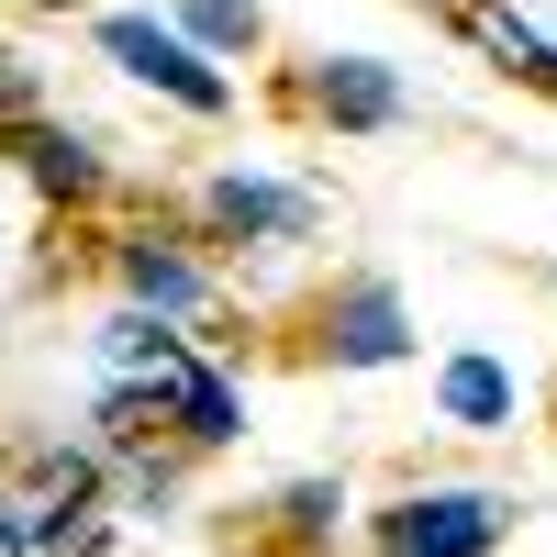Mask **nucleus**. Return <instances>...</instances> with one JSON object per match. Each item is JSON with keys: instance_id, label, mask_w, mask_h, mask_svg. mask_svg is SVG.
<instances>
[{"instance_id": "17", "label": "nucleus", "mask_w": 557, "mask_h": 557, "mask_svg": "<svg viewBox=\"0 0 557 557\" xmlns=\"http://www.w3.org/2000/svg\"><path fill=\"white\" fill-rule=\"evenodd\" d=\"M34 12H78V0H34Z\"/></svg>"}, {"instance_id": "15", "label": "nucleus", "mask_w": 557, "mask_h": 557, "mask_svg": "<svg viewBox=\"0 0 557 557\" xmlns=\"http://www.w3.org/2000/svg\"><path fill=\"white\" fill-rule=\"evenodd\" d=\"M168 357H178V323H168V312L123 301V312L101 323V368H168Z\"/></svg>"}, {"instance_id": "3", "label": "nucleus", "mask_w": 557, "mask_h": 557, "mask_svg": "<svg viewBox=\"0 0 557 557\" xmlns=\"http://www.w3.org/2000/svg\"><path fill=\"white\" fill-rule=\"evenodd\" d=\"M513 502L502 491H412L380 513V557H491Z\"/></svg>"}, {"instance_id": "4", "label": "nucleus", "mask_w": 557, "mask_h": 557, "mask_svg": "<svg viewBox=\"0 0 557 557\" xmlns=\"http://www.w3.org/2000/svg\"><path fill=\"white\" fill-rule=\"evenodd\" d=\"M201 223L223 246H301L323 212H312V190H290V178H268V168H223L201 190Z\"/></svg>"}, {"instance_id": "2", "label": "nucleus", "mask_w": 557, "mask_h": 557, "mask_svg": "<svg viewBox=\"0 0 557 557\" xmlns=\"http://www.w3.org/2000/svg\"><path fill=\"white\" fill-rule=\"evenodd\" d=\"M0 513H12V535L34 557H67L78 524H101V457H89V446H34L23 480L0 491Z\"/></svg>"}, {"instance_id": "12", "label": "nucleus", "mask_w": 557, "mask_h": 557, "mask_svg": "<svg viewBox=\"0 0 557 557\" xmlns=\"http://www.w3.org/2000/svg\"><path fill=\"white\" fill-rule=\"evenodd\" d=\"M168 23L201 45V57H257L268 45V12L257 0H168Z\"/></svg>"}, {"instance_id": "8", "label": "nucleus", "mask_w": 557, "mask_h": 557, "mask_svg": "<svg viewBox=\"0 0 557 557\" xmlns=\"http://www.w3.org/2000/svg\"><path fill=\"white\" fill-rule=\"evenodd\" d=\"M112 268H123V301H146V312H168V323H190V312L212 301L201 257L178 246V235H157V223H134V235L112 246Z\"/></svg>"}, {"instance_id": "5", "label": "nucleus", "mask_w": 557, "mask_h": 557, "mask_svg": "<svg viewBox=\"0 0 557 557\" xmlns=\"http://www.w3.org/2000/svg\"><path fill=\"white\" fill-rule=\"evenodd\" d=\"M0 157H23V178L45 201H67V212H89L112 190V168H101V146H89L78 123H45V112H23V123H0Z\"/></svg>"}, {"instance_id": "6", "label": "nucleus", "mask_w": 557, "mask_h": 557, "mask_svg": "<svg viewBox=\"0 0 557 557\" xmlns=\"http://www.w3.org/2000/svg\"><path fill=\"white\" fill-rule=\"evenodd\" d=\"M323 357L335 368H401L412 357V312L391 278H346L335 301H323Z\"/></svg>"}, {"instance_id": "14", "label": "nucleus", "mask_w": 557, "mask_h": 557, "mask_svg": "<svg viewBox=\"0 0 557 557\" xmlns=\"http://www.w3.org/2000/svg\"><path fill=\"white\" fill-rule=\"evenodd\" d=\"M469 34H480L491 57L513 67V78H546V89H557V45H546V34H535L524 12H502V0H469Z\"/></svg>"}, {"instance_id": "18", "label": "nucleus", "mask_w": 557, "mask_h": 557, "mask_svg": "<svg viewBox=\"0 0 557 557\" xmlns=\"http://www.w3.org/2000/svg\"><path fill=\"white\" fill-rule=\"evenodd\" d=\"M457 12H469V0H457Z\"/></svg>"}, {"instance_id": "16", "label": "nucleus", "mask_w": 557, "mask_h": 557, "mask_svg": "<svg viewBox=\"0 0 557 557\" xmlns=\"http://www.w3.org/2000/svg\"><path fill=\"white\" fill-rule=\"evenodd\" d=\"M45 101V78H34V57H23V45H0V123H23Z\"/></svg>"}, {"instance_id": "9", "label": "nucleus", "mask_w": 557, "mask_h": 557, "mask_svg": "<svg viewBox=\"0 0 557 557\" xmlns=\"http://www.w3.org/2000/svg\"><path fill=\"white\" fill-rule=\"evenodd\" d=\"M168 435L190 446V457H212V446H235V435H246V401H235V380H223V368H201L190 346L168 357Z\"/></svg>"}, {"instance_id": "13", "label": "nucleus", "mask_w": 557, "mask_h": 557, "mask_svg": "<svg viewBox=\"0 0 557 557\" xmlns=\"http://www.w3.org/2000/svg\"><path fill=\"white\" fill-rule=\"evenodd\" d=\"M268 513H278V546H290V557H323L335 524H346V491H335V480H290Z\"/></svg>"}, {"instance_id": "7", "label": "nucleus", "mask_w": 557, "mask_h": 557, "mask_svg": "<svg viewBox=\"0 0 557 557\" xmlns=\"http://www.w3.org/2000/svg\"><path fill=\"white\" fill-rule=\"evenodd\" d=\"M301 112L335 123V134H391L412 101H401V78H391L380 57H312V67H301Z\"/></svg>"}, {"instance_id": "10", "label": "nucleus", "mask_w": 557, "mask_h": 557, "mask_svg": "<svg viewBox=\"0 0 557 557\" xmlns=\"http://www.w3.org/2000/svg\"><path fill=\"white\" fill-rule=\"evenodd\" d=\"M513 401H524V380H513L502 357H480V346H457V357L435 368V412H446L457 435H502V424H513Z\"/></svg>"}, {"instance_id": "11", "label": "nucleus", "mask_w": 557, "mask_h": 557, "mask_svg": "<svg viewBox=\"0 0 557 557\" xmlns=\"http://www.w3.org/2000/svg\"><path fill=\"white\" fill-rule=\"evenodd\" d=\"M89 424H101V446H112V457L168 446V368H112L101 401H89Z\"/></svg>"}, {"instance_id": "1", "label": "nucleus", "mask_w": 557, "mask_h": 557, "mask_svg": "<svg viewBox=\"0 0 557 557\" xmlns=\"http://www.w3.org/2000/svg\"><path fill=\"white\" fill-rule=\"evenodd\" d=\"M101 57H112L123 78H146L157 101L201 112V123L235 112V78H223V57H201V45L178 34V23H157V12H101Z\"/></svg>"}]
</instances>
